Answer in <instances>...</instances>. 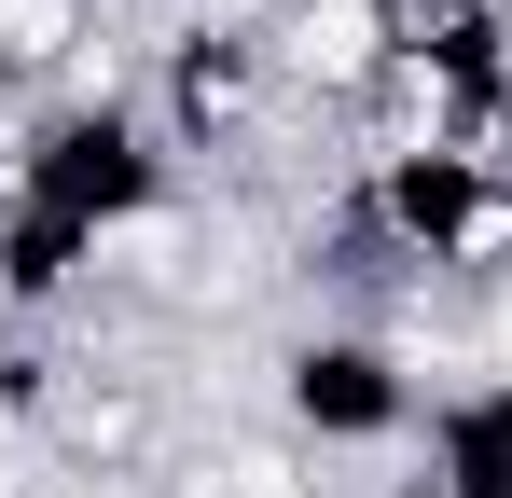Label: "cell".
Returning <instances> with one entry per match:
<instances>
[{"instance_id": "6da1fadb", "label": "cell", "mask_w": 512, "mask_h": 498, "mask_svg": "<svg viewBox=\"0 0 512 498\" xmlns=\"http://www.w3.org/2000/svg\"><path fill=\"white\" fill-rule=\"evenodd\" d=\"M263 402H277V443L305 457V471H374V457H416L429 429V374L402 319H291L277 332V360H263Z\"/></svg>"}, {"instance_id": "7a4b0ae2", "label": "cell", "mask_w": 512, "mask_h": 498, "mask_svg": "<svg viewBox=\"0 0 512 498\" xmlns=\"http://www.w3.org/2000/svg\"><path fill=\"white\" fill-rule=\"evenodd\" d=\"M139 111L167 125L180 166H250L277 125H291V83H277V42H263L250 0H208V14H167L153 70H139Z\"/></svg>"}, {"instance_id": "3957f363", "label": "cell", "mask_w": 512, "mask_h": 498, "mask_svg": "<svg viewBox=\"0 0 512 498\" xmlns=\"http://www.w3.org/2000/svg\"><path fill=\"white\" fill-rule=\"evenodd\" d=\"M263 42H277V83H291V111H360L374 83H388V56L416 42V0H250Z\"/></svg>"}, {"instance_id": "277c9868", "label": "cell", "mask_w": 512, "mask_h": 498, "mask_svg": "<svg viewBox=\"0 0 512 498\" xmlns=\"http://www.w3.org/2000/svg\"><path fill=\"white\" fill-rule=\"evenodd\" d=\"M28 332H42V319H28V305H14V277H0V360H14Z\"/></svg>"}]
</instances>
